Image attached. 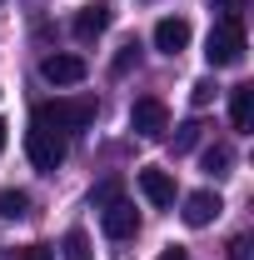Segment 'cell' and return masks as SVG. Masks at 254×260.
<instances>
[{
  "label": "cell",
  "mask_w": 254,
  "mask_h": 260,
  "mask_svg": "<svg viewBox=\"0 0 254 260\" xmlns=\"http://www.w3.org/2000/svg\"><path fill=\"white\" fill-rule=\"evenodd\" d=\"M190 20L185 15H164L155 25V50H164V55H180V50H190Z\"/></svg>",
  "instance_id": "8992f818"
},
{
  "label": "cell",
  "mask_w": 254,
  "mask_h": 260,
  "mask_svg": "<svg viewBox=\"0 0 254 260\" xmlns=\"http://www.w3.org/2000/svg\"><path fill=\"white\" fill-rule=\"evenodd\" d=\"M135 65H140V45H135V40H130L125 50H120V55H115V75H125V70H135Z\"/></svg>",
  "instance_id": "ac0fdd59"
},
{
  "label": "cell",
  "mask_w": 254,
  "mask_h": 260,
  "mask_svg": "<svg viewBox=\"0 0 254 260\" xmlns=\"http://www.w3.org/2000/svg\"><path fill=\"white\" fill-rule=\"evenodd\" d=\"M229 125L254 130V85H234L229 90Z\"/></svg>",
  "instance_id": "8fae6325"
},
{
  "label": "cell",
  "mask_w": 254,
  "mask_h": 260,
  "mask_svg": "<svg viewBox=\"0 0 254 260\" xmlns=\"http://www.w3.org/2000/svg\"><path fill=\"white\" fill-rule=\"evenodd\" d=\"M0 215H5V220L30 215V195H25V190H0Z\"/></svg>",
  "instance_id": "4fadbf2b"
},
{
  "label": "cell",
  "mask_w": 254,
  "mask_h": 260,
  "mask_svg": "<svg viewBox=\"0 0 254 260\" xmlns=\"http://www.w3.org/2000/svg\"><path fill=\"white\" fill-rule=\"evenodd\" d=\"M215 10H220V20H244V10H249V0H209Z\"/></svg>",
  "instance_id": "2e32d148"
},
{
  "label": "cell",
  "mask_w": 254,
  "mask_h": 260,
  "mask_svg": "<svg viewBox=\"0 0 254 260\" xmlns=\"http://www.w3.org/2000/svg\"><path fill=\"white\" fill-rule=\"evenodd\" d=\"M159 260H190V250L185 245H170V250H159Z\"/></svg>",
  "instance_id": "7402d4cb"
},
{
  "label": "cell",
  "mask_w": 254,
  "mask_h": 260,
  "mask_svg": "<svg viewBox=\"0 0 254 260\" xmlns=\"http://www.w3.org/2000/svg\"><path fill=\"white\" fill-rule=\"evenodd\" d=\"M100 225H105L110 240H130L140 230V210L130 200H110V205H100Z\"/></svg>",
  "instance_id": "5b68a950"
},
{
  "label": "cell",
  "mask_w": 254,
  "mask_h": 260,
  "mask_svg": "<svg viewBox=\"0 0 254 260\" xmlns=\"http://www.w3.org/2000/svg\"><path fill=\"white\" fill-rule=\"evenodd\" d=\"M254 255V240L249 235H234V240H229V260H249Z\"/></svg>",
  "instance_id": "ffe728a7"
},
{
  "label": "cell",
  "mask_w": 254,
  "mask_h": 260,
  "mask_svg": "<svg viewBox=\"0 0 254 260\" xmlns=\"http://www.w3.org/2000/svg\"><path fill=\"white\" fill-rule=\"evenodd\" d=\"M209 100H215V80H194V85H190V105H194V110H204Z\"/></svg>",
  "instance_id": "e0dca14e"
},
{
  "label": "cell",
  "mask_w": 254,
  "mask_h": 260,
  "mask_svg": "<svg viewBox=\"0 0 254 260\" xmlns=\"http://www.w3.org/2000/svg\"><path fill=\"white\" fill-rule=\"evenodd\" d=\"M229 165H234V150L229 145H209L204 150V170L209 175H229Z\"/></svg>",
  "instance_id": "5bb4252c"
},
{
  "label": "cell",
  "mask_w": 254,
  "mask_h": 260,
  "mask_svg": "<svg viewBox=\"0 0 254 260\" xmlns=\"http://www.w3.org/2000/svg\"><path fill=\"white\" fill-rule=\"evenodd\" d=\"M95 95H75V100H40V105H35V125L40 130H55V135H60V130H85V125H95Z\"/></svg>",
  "instance_id": "6da1fadb"
},
{
  "label": "cell",
  "mask_w": 254,
  "mask_h": 260,
  "mask_svg": "<svg viewBox=\"0 0 254 260\" xmlns=\"http://www.w3.org/2000/svg\"><path fill=\"white\" fill-rule=\"evenodd\" d=\"M130 130L140 135V140H159L164 130H170V110H164V100L159 95H145L130 105Z\"/></svg>",
  "instance_id": "3957f363"
},
{
  "label": "cell",
  "mask_w": 254,
  "mask_h": 260,
  "mask_svg": "<svg viewBox=\"0 0 254 260\" xmlns=\"http://www.w3.org/2000/svg\"><path fill=\"white\" fill-rule=\"evenodd\" d=\"M5 130H10V125H5V120H0V150H5Z\"/></svg>",
  "instance_id": "603a6c76"
},
{
  "label": "cell",
  "mask_w": 254,
  "mask_h": 260,
  "mask_svg": "<svg viewBox=\"0 0 254 260\" xmlns=\"http://www.w3.org/2000/svg\"><path fill=\"white\" fill-rule=\"evenodd\" d=\"M199 120H185V125L175 130V155H185V150H194V145H199Z\"/></svg>",
  "instance_id": "9a60e30c"
},
{
  "label": "cell",
  "mask_w": 254,
  "mask_h": 260,
  "mask_svg": "<svg viewBox=\"0 0 254 260\" xmlns=\"http://www.w3.org/2000/svg\"><path fill=\"white\" fill-rule=\"evenodd\" d=\"M40 75H45L50 85H80V80H85V60L60 50V55H45V60H40Z\"/></svg>",
  "instance_id": "52a82bcc"
},
{
  "label": "cell",
  "mask_w": 254,
  "mask_h": 260,
  "mask_svg": "<svg viewBox=\"0 0 254 260\" xmlns=\"http://www.w3.org/2000/svg\"><path fill=\"white\" fill-rule=\"evenodd\" d=\"M140 190H145L150 205L164 210V205H175V175H170V170H159V165H145V170H140Z\"/></svg>",
  "instance_id": "9c48e42d"
},
{
  "label": "cell",
  "mask_w": 254,
  "mask_h": 260,
  "mask_svg": "<svg viewBox=\"0 0 254 260\" xmlns=\"http://www.w3.org/2000/svg\"><path fill=\"white\" fill-rule=\"evenodd\" d=\"M110 200H120V180H105V185L90 195V205H95V210H100V205H110Z\"/></svg>",
  "instance_id": "d6986e66"
},
{
  "label": "cell",
  "mask_w": 254,
  "mask_h": 260,
  "mask_svg": "<svg viewBox=\"0 0 254 260\" xmlns=\"http://www.w3.org/2000/svg\"><path fill=\"white\" fill-rule=\"evenodd\" d=\"M70 30H75V40H80V45H90V40H100V35L110 30V5H105V0H95V5H85V10L75 15V25H70Z\"/></svg>",
  "instance_id": "ba28073f"
},
{
  "label": "cell",
  "mask_w": 254,
  "mask_h": 260,
  "mask_svg": "<svg viewBox=\"0 0 254 260\" xmlns=\"http://www.w3.org/2000/svg\"><path fill=\"white\" fill-rule=\"evenodd\" d=\"M60 255H65V260H95V250H90V235H85V230H65Z\"/></svg>",
  "instance_id": "7c38bea8"
},
{
  "label": "cell",
  "mask_w": 254,
  "mask_h": 260,
  "mask_svg": "<svg viewBox=\"0 0 254 260\" xmlns=\"http://www.w3.org/2000/svg\"><path fill=\"white\" fill-rule=\"evenodd\" d=\"M244 50H249V40H244V20H220L209 40H204V60L215 65V70H229V65L244 60Z\"/></svg>",
  "instance_id": "7a4b0ae2"
},
{
  "label": "cell",
  "mask_w": 254,
  "mask_h": 260,
  "mask_svg": "<svg viewBox=\"0 0 254 260\" xmlns=\"http://www.w3.org/2000/svg\"><path fill=\"white\" fill-rule=\"evenodd\" d=\"M220 210H224V205H220V195H215V190H194L190 200H185V225L199 230V225H209Z\"/></svg>",
  "instance_id": "30bf717a"
},
{
  "label": "cell",
  "mask_w": 254,
  "mask_h": 260,
  "mask_svg": "<svg viewBox=\"0 0 254 260\" xmlns=\"http://www.w3.org/2000/svg\"><path fill=\"white\" fill-rule=\"evenodd\" d=\"M15 260H55V250H50V245H20Z\"/></svg>",
  "instance_id": "44dd1931"
},
{
  "label": "cell",
  "mask_w": 254,
  "mask_h": 260,
  "mask_svg": "<svg viewBox=\"0 0 254 260\" xmlns=\"http://www.w3.org/2000/svg\"><path fill=\"white\" fill-rule=\"evenodd\" d=\"M25 155H30V165H35V170L55 175V170L65 165V140L55 135V130H40V125H35L30 135H25Z\"/></svg>",
  "instance_id": "277c9868"
}]
</instances>
